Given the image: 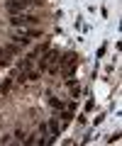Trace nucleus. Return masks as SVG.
Returning a JSON list of instances; mask_svg holds the SVG:
<instances>
[{"instance_id": "20e7f679", "label": "nucleus", "mask_w": 122, "mask_h": 146, "mask_svg": "<svg viewBox=\"0 0 122 146\" xmlns=\"http://www.w3.org/2000/svg\"><path fill=\"white\" fill-rule=\"evenodd\" d=\"M47 127H49V131H51V139H54V136H59V131H61V127L56 124V117H51V119L47 122Z\"/></svg>"}, {"instance_id": "7ed1b4c3", "label": "nucleus", "mask_w": 122, "mask_h": 146, "mask_svg": "<svg viewBox=\"0 0 122 146\" xmlns=\"http://www.w3.org/2000/svg\"><path fill=\"white\" fill-rule=\"evenodd\" d=\"M15 34H20V36H27V39H34V36H42V32L37 29V27H17V32Z\"/></svg>"}, {"instance_id": "1a4fd4ad", "label": "nucleus", "mask_w": 122, "mask_h": 146, "mask_svg": "<svg viewBox=\"0 0 122 146\" xmlns=\"http://www.w3.org/2000/svg\"><path fill=\"white\" fill-rule=\"evenodd\" d=\"M32 3H42V0H32Z\"/></svg>"}, {"instance_id": "0eeeda50", "label": "nucleus", "mask_w": 122, "mask_h": 146, "mask_svg": "<svg viewBox=\"0 0 122 146\" xmlns=\"http://www.w3.org/2000/svg\"><path fill=\"white\" fill-rule=\"evenodd\" d=\"M49 102H51V107H54V110H61V107H64V102H61L59 98H51Z\"/></svg>"}, {"instance_id": "f257e3e1", "label": "nucleus", "mask_w": 122, "mask_h": 146, "mask_svg": "<svg viewBox=\"0 0 122 146\" xmlns=\"http://www.w3.org/2000/svg\"><path fill=\"white\" fill-rule=\"evenodd\" d=\"M39 17L32 15V12H15V15H10V25L12 27H27V25H37Z\"/></svg>"}, {"instance_id": "423d86ee", "label": "nucleus", "mask_w": 122, "mask_h": 146, "mask_svg": "<svg viewBox=\"0 0 122 146\" xmlns=\"http://www.w3.org/2000/svg\"><path fill=\"white\" fill-rule=\"evenodd\" d=\"M71 117H73V110H66L64 115H61V124H69V122H71Z\"/></svg>"}, {"instance_id": "39448f33", "label": "nucleus", "mask_w": 122, "mask_h": 146, "mask_svg": "<svg viewBox=\"0 0 122 146\" xmlns=\"http://www.w3.org/2000/svg\"><path fill=\"white\" fill-rule=\"evenodd\" d=\"M27 44H29V39H27V36L15 34V46H27Z\"/></svg>"}, {"instance_id": "6e6552de", "label": "nucleus", "mask_w": 122, "mask_h": 146, "mask_svg": "<svg viewBox=\"0 0 122 146\" xmlns=\"http://www.w3.org/2000/svg\"><path fill=\"white\" fill-rule=\"evenodd\" d=\"M22 136H25V134H22V129H17V131H15V141H20V144H22V141H25Z\"/></svg>"}, {"instance_id": "f03ea898", "label": "nucleus", "mask_w": 122, "mask_h": 146, "mask_svg": "<svg viewBox=\"0 0 122 146\" xmlns=\"http://www.w3.org/2000/svg\"><path fill=\"white\" fill-rule=\"evenodd\" d=\"M32 5H37V3H32V0H7V10H10V15H15V12H27Z\"/></svg>"}]
</instances>
